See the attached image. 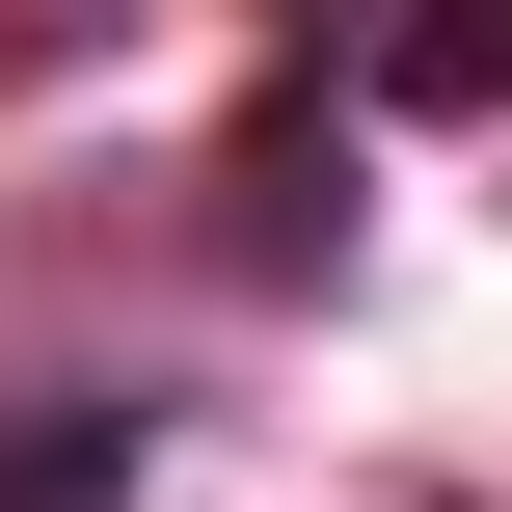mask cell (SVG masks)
Listing matches in <instances>:
<instances>
[{"label": "cell", "mask_w": 512, "mask_h": 512, "mask_svg": "<svg viewBox=\"0 0 512 512\" xmlns=\"http://www.w3.org/2000/svg\"><path fill=\"white\" fill-rule=\"evenodd\" d=\"M162 405H0V512H135Z\"/></svg>", "instance_id": "cell-1"}]
</instances>
